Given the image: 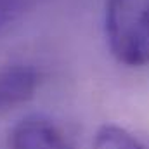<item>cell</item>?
Segmentation results:
<instances>
[{
	"label": "cell",
	"mask_w": 149,
	"mask_h": 149,
	"mask_svg": "<svg viewBox=\"0 0 149 149\" xmlns=\"http://www.w3.org/2000/svg\"><path fill=\"white\" fill-rule=\"evenodd\" d=\"M104 30L118 63L149 64V0H106Z\"/></svg>",
	"instance_id": "6da1fadb"
},
{
	"label": "cell",
	"mask_w": 149,
	"mask_h": 149,
	"mask_svg": "<svg viewBox=\"0 0 149 149\" xmlns=\"http://www.w3.org/2000/svg\"><path fill=\"white\" fill-rule=\"evenodd\" d=\"M9 149H76V146L59 121L33 113L23 116L10 128Z\"/></svg>",
	"instance_id": "7a4b0ae2"
},
{
	"label": "cell",
	"mask_w": 149,
	"mask_h": 149,
	"mask_svg": "<svg viewBox=\"0 0 149 149\" xmlns=\"http://www.w3.org/2000/svg\"><path fill=\"white\" fill-rule=\"evenodd\" d=\"M40 74L26 64H12L0 68V111L30 101L35 95Z\"/></svg>",
	"instance_id": "3957f363"
},
{
	"label": "cell",
	"mask_w": 149,
	"mask_h": 149,
	"mask_svg": "<svg viewBox=\"0 0 149 149\" xmlns=\"http://www.w3.org/2000/svg\"><path fill=\"white\" fill-rule=\"evenodd\" d=\"M92 149H144L141 142L123 127L116 123H104L94 135Z\"/></svg>",
	"instance_id": "277c9868"
},
{
	"label": "cell",
	"mask_w": 149,
	"mask_h": 149,
	"mask_svg": "<svg viewBox=\"0 0 149 149\" xmlns=\"http://www.w3.org/2000/svg\"><path fill=\"white\" fill-rule=\"evenodd\" d=\"M28 9V0H0V31L17 23Z\"/></svg>",
	"instance_id": "5b68a950"
}]
</instances>
